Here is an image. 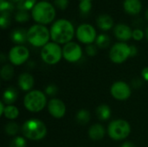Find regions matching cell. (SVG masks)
<instances>
[{"label":"cell","mask_w":148,"mask_h":147,"mask_svg":"<svg viewBox=\"0 0 148 147\" xmlns=\"http://www.w3.org/2000/svg\"><path fill=\"white\" fill-rule=\"evenodd\" d=\"M48 111L52 117L56 119H61L66 113V106L62 101L54 98L51 99L48 103Z\"/></svg>","instance_id":"obj_13"},{"label":"cell","mask_w":148,"mask_h":147,"mask_svg":"<svg viewBox=\"0 0 148 147\" xmlns=\"http://www.w3.org/2000/svg\"><path fill=\"white\" fill-rule=\"evenodd\" d=\"M96 115L100 120L106 121L111 116V108L106 104H101L96 108Z\"/></svg>","instance_id":"obj_21"},{"label":"cell","mask_w":148,"mask_h":147,"mask_svg":"<svg viewBox=\"0 0 148 147\" xmlns=\"http://www.w3.org/2000/svg\"><path fill=\"white\" fill-rule=\"evenodd\" d=\"M22 133L26 139L38 141L46 136L47 127L40 120L32 118L23 123L22 126Z\"/></svg>","instance_id":"obj_2"},{"label":"cell","mask_w":148,"mask_h":147,"mask_svg":"<svg viewBox=\"0 0 148 147\" xmlns=\"http://www.w3.org/2000/svg\"><path fill=\"white\" fill-rule=\"evenodd\" d=\"M28 42L35 47L45 46L50 38V31L42 24L32 25L27 32Z\"/></svg>","instance_id":"obj_4"},{"label":"cell","mask_w":148,"mask_h":147,"mask_svg":"<svg viewBox=\"0 0 148 147\" xmlns=\"http://www.w3.org/2000/svg\"><path fill=\"white\" fill-rule=\"evenodd\" d=\"M131 57V46L125 42H117L109 51L110 60L117 64H121Z\"/></svg>","instance_id":"obj_8"},{"label":"cell","mask_w":148,"mask_h":147,"mask_svg":"<svg viewBox=\"0 0 148 147\" xmlns=\"http://www.w3.org/2000/svg\"><path fill=\"white\" fill-rule=\"evenodd\" d=\"M42 61L48 65L58 63L62 57V49L56 42H48L41 50Z\"/></svg>","instance_id":"obj_7"},{"label":"cell","mask_w":148,"mask_h":147,"mask_svg":"<svg viewBox=\"0 0 148 147\" xmlns=\"http://www.w3.org/2000/svg\"><path fill=\"white\" fill-rule=\"evenodd\" d=\"M76 120L79 124L81 125H86L89 122L90 118H91V114L89 113L88 110L86 109H81L78 111V113H76Z\"/></svg>","instance_id":"obj_23"},{"label":"cell","mask_w":148,"mask_h":147,"mask_svg":"<svg viewBox=\"0 0 148 147\" xmlns=\"http://www.w3.org/2000/svg\"><path fill=\"white\" fill-rule=\"evenodd\" d=\"M137 52H138L137 48H136L134 45H132V46H131V57L135 56L136 54H137Z\"/></svg>","instance_id":"obj_38"},{"label":"cell","mask_w":148,"mask_h":147,"mask_svg":"<svg viewBox=\"0 0 148 147\" xmlns=\"http://www.w3.org/2000/svg\"><path fill=\"white\" fill-rule=\"evenodd\" d=\"M27 32H28V30H25L23 29H16L11 32L10 38L13 42H15L18 45H21V44L24 43L26 41H28Z\"/></svg>","instance_id":"obj_18"},{"label":"cell","mask_w":148,"mask_h":147,"mask_svg":"<svg viewBox=\"0 0 148 147\" xmlns=\"http://www.w3.org/2000/svg\"><path fill=\"white\" fill-rule=\"evenodd\" d=\"M18 93L14 88H8L3 94V101L6 105H12L17 99Z\"/></svg>","instance_id":"obj_20"},{"label":"cell","mask_w":148,"mask_h":147,"mask_svg":"<svg viewBox=\"0 0 148 147\" xmlns=\"http://www.w3.org/2000/svg\"><path fill=\"white\" fill-rule=\"evenodd\" d=\"M106 131L102 125L101 124H94L88 129V136L94 141L101 140L105 136Z\"/></svg>","instance_id":"obj_16"},{"label":"cell","mask_w":148,"mask_h":147,"mask_svg":"<svg viewBox=\"0 0 148 147\" xmlns=\"http://www.w3.org/2000/svg\"><path fill=\"white\" fill-rule=\"evenodd\" d=\"M86 52L89 56H95L97 53V47L93 44H88L86 47Z\"/></svg>","instance_id":"obj_34"},{"label":"cell","mask_w":148,"mask_h":147,"mask_svg":"<svg viewBox=\"0 0 148 147\" xmlns=\"http://www.w3.org/2000/svg\"><path fill=\"white\" fill-rule=\"evenodd\" d=\"M36 0H20L17 3V9L18 10H32L34 8V6L36 4Z\"/></svg>","instance_id":"obj_26"},{"label":"cell","mask_w":148,"mask_h":147,"mask_svg":"<svg viewBox=\"0 0 148 147\" xmlns=\"http://www.w3.org/2000/svg\"><path fill=\"white\" fill-rule=\"evenodd\" d=\"M62 56L69 62H76L82 56V49L78 43L69 42L62 48Z\"/></svg>","instance_id":"obj_11"},{"label":"cell","mask_w":148,"mask_h":147,"mask_svg":"<svg viewBox=\"0 0 148 147\" xmlns=\"http://www.w3.org/2000/svg\"><path fill=\"white\" fill-rule=\"evenodd\" d=\"M4 109H5V107H4V103H3V102L2 101V102H0V115H3V114Z\"/></svg>","instance_id":"obj_40"},{"label":"cell","mask_w":148,"mask_h":147,"mask_svg":"<svg viewBox=\"0 0 148 147\" xmlns=\"http://www.w3.org/2000/svg\"><path fill=\"white\" fill-rule=\"evenodd\" d=\"M3 115L8 120H15L19 115V110L16 107L13 105H7L5 107Z\"/></svg>","instance_id":"obj_22"},{"label":"cell","mask_w":148,"mask_h":147,"mask_svg":"<svg viewBox=\"0 0 148 147\" xmlns=\"http://www.w3.org/2000/svg\"><path fill=\"white\" fill-rule=\"evenodd\" d=\"M10 13L8 12H1L0 16V26L2 29H5L10 25Z\"/></svg>","instance_id":"obj_29"},{"label":"cell","mask_w":148,"mask_h":147,"mask_svg":"<svg viewBox=\"0 0 148 147\" xmlns=\"http://www.w3.org/2000/svg\"><path fill=\"white\" fill-rule=\"evenodd\" d=\"M108 133L114 140H123L131 133V126L125 120H115L109 123Z\"/></svg>","instance_id":"obj_6"},{"label":"cell","mask_w":148,"mask_h":147,"mask_svg":"<svg viewBox=\"0 0 148 147\" xmlns=\"http://www.w3.org/2000/svg\"><path fill=\"white\" fill-rule=\"evenodd\" d=\"M145 34L143 32V30H141L140 29H135L133 30V38L136 41H140L143 39Z\"/></svg>","instance_id":"obj_33"},{"label":"cell","mask_w":148,"mask_h":147,"mask_svg":"<svg viewBox=\"0 0 148 147\" xmlns=\"http://www.w3.org/2000/svg\"><path fill=\"white\" fill-rule=\"evenodd\" d=\"M110 93L112 96L117 101H127L132 94V90L129 85L125 81L114 82L111 88Z\"/></svg>","instance_id":"obj_12"},{"label":"cell","mask_w":148,"mask_h":147,"mask_svg":"<svg viewBox=\"0 0 148 147\" xmlns=\"http://www.w3.org/2000/svg\"><path fill=\"white\" fill-rule=\"evenodd\" d=\"M29 49L23 45L14 46L9 52V60L14 66H20L23 64L29 59Z\"/></svg>","instance_id":"obj_10"},{"label":"cell","mask_w":148,"mask_h":147,"mask_svg":"<svg viewBox=\"0 0 148 147\" xmlns=\"http://www.w3.org/2000/svg\"><path fill=\"white\" fill-rule=\"evenodd\" d=\"M23 105L28 111L38 113L47 105L46 95L40 90H31L24 96Z\"/></svg>","instance_id":"obj_5"},{"label":"cell","mask_w":148,"mask_h":147,"mask_svg":"<svg viewBox=\"0 0 148 147\" xmlns=\"http://www.w3.org/2000/svg\"><path fill=\"white\" fill-rule=\"evenodd\" d=\"M13 10V4L5 0H1L0 2V10L1 12H10Z\"/></svg>","instance_id":"obj_31"},{"label":"cell","mask_w":148,"mask_h":147,"mask_svg":"<svg viewBox=\"0 0 148 147\" xmlns=\"http://www.w3.org/2000/svg\"><path fill=\"white\" fill-rule=\"evenodd\" d=\"M114 36H116V38H118L119 40H121L122 42L128 41L133 37L132 29L128 25L124 24V23L117 24L114 27Z\"/></svg>","instance_id":"obj_14"},{"label":"cell","mask_w":148,"mask_h":147,"mask_svg":"<svg viewBox=\"0 0 148 147\" xmlns=\"http://www.w3.org/2000/svg\"><path fill=\"white\" fill-rule=\"evenodd\" d=\"M96 23H97V25L98 27L102 29V30H108L110 29L113 25H114V20L113 18L107 15V14H102V15H100L96 20Z\"/></svg>","instance_id":"obj_19"},{"label":"cell","mask_w":148,"mask_h":147,"mask_svg":"<svg viewBox=\"0 0 148 147\" xmlns=\"http://www.w3.org/2000/svg\"><path fill=\"white\" fill-rule=\"evenodd\" d=\"M10 147H27L26 139L23 137H15L10 143Z\"/></svg>","instance_id":"obj_28"},{"label":"cell","mask_w":148,"mask_h":147,"mask_svg":"<svg viewBox=\"0 0 148 147\" xmlns=\"http://www.w3.org/2000/svg\"><path fill=\"white\" fill-rule=\"evenodd\" d=\"M121 147H136V146L132 142H125L124 144H122Z\"/></svg>","instance_id":"obj_39"},{"label":"cell","mask_w":148,"mask_h":147,"mask_svg":"<svg viewBox=\"0 0 148 147\" xmlns=\"http://www.w3.org/2000/svg\"><path fill=\"white\" fill-rule=\"evenodd\" d=\"M145 15H146V17H147V19L148 20V9L147 10V11H146V14H145Z\"/></svg>","instance_id":"obj_42"},{"label":"cell","mask_w":148,"mask_h":147,"mask_svg":"<svg viewBox=\"0 0 148 147\" xmlns=\"http://www.w3.org/2000/svg\"><path fill=\"white\" fill-rule=\"evenodd\" d=\"M31 16L39 24H47L54 20L56 10L50 3L42 1L37 3L31 10Z\"/></svg>","instance_id":"obj_3"},{"label":"cell","mask_w":148,"mask_h":147,"mask_svg":"<svg viewBox=\"0 0 148 147\" xmlns=\"http://www.w3.org/2000/svg\"><path fill=\"white\" fill-rule=\"evenodd\" d=\"M91 7H92L91 1L83 0V1H81V3L79 4V8L81 10V11L83 13H88L91 10Z\"/></svg>","instance_id":"obj_32"},{"label":"cell","mask_w":148,"mask_h":147,"mask_svg":"<svg viewBox=\"0 0 148 147\" xmlns=\"http://www.w3.org/2000/svg\"><path fill=\"white\" fill-rule=\"evenodd\" d=\"M29 17V15L28 14V12L26 10H18L15 16L16 21L19 22V23H23V22L28 21Z\"/></svg>","instance_id":"obj_30"},{"label":"cell","mask_w":148,"mask_h":147,"mask_svg":"<svg viewBox=\"0 0 148 147\" xmlns=\"http://www.w3.org/2000/svg\"><path fill=\"white\" fill-rule=\"evenodd\" d=\"M50 38L54 42L66 44L69 42L75 35V29L71 22L67 19L56 20L50 28Z\"/></svg>","instance_id":"obj_1"},{"label":"cell","mask_w":148,"mask_h":147,"mask_svg":"<svg viewBox=\"0 0 148 147\" xmlns=\"http://www.w3.org/2000/svg\"><path fill=\"white\" fill-rule=\"evenodd\" d=\"M123 7L127 13L136 15L141 10L142 5L140 0H124Z\"/></svg>","instance_id":"obj_17"},{"label":"cell","mask_w":148,"mask_h":147,"mask_svg":"<svg viewBox=\"0 0 148 147\" xmlns=\"http://www.w3.org/2000/svg\"><path fill=\"white\" fill-rule=\"evenodd\" d=\"M81 1H83V0H81ZM87 1H91V0H87Z\"/></svg>","instance_id":"obj_44"},{"label":"cell","mask_w":148,"mask_h":147,"mask_svg":"<svg viewBox=\"0 0 148 147\" xmlns=\"http://www.w3.org/2000/svg\"><path fill=\"white\" fill-rule=\"evenodd\" d=\"M45 93L48 95H55L57 93V87L54 84H50L46 88Z\"/></svg>","instance_id":"obj_35"},{"label":"cell","mask_w":148,"mask_h":147,"mask_svg":"<svg viewBox=\"0 0 148 147\" xmlns=\"http://www.w3.org/2000/svg\"><path fill=\"white\" fill-rule=\"evenodd\" d=\"M10 1H11L12 3H18L20 0H10Z\"/></svg>","instance_id":"obj_43"},{"label":"cell","mask_w":148,"mask_h":147,"mask_svg":"<svg viewBox=\"0 0 148 147\" xmlns=\"http://www.w3.org/2000/svg\"><path fill=\"white\" fill-rule=\"evenodd\" d=\"M77 39L85 44H92L97 38L95 29L89 23H82L76 29Z\"/></svg>","instance_id":"obj_9"},{"label":"cell","mask_w":148,"mask_h":147,"mask_svg":"<svg viewBox=\"0 0 148 147\" xmlns=\"http://www.w3.org/2000/svg\"><path fill=\"white\" fill-rule=\"evenodd\" d=\"M141 76H142V78H143L145 81H148V67L144 68L142 69V71H141Z\"/></svg>","instance_id":"obj_37"},{"label":"cell","mask_w":148,"mask_h":147,"mask_svg":"<svg viewBox=\"0 0 148 147\" xmlns=\"http://www.w3.org/2000/svg\"><path fill=\"white\" fill-rule=\"evenodd\" d=\"M4 131L8 135L14 136V135L17 134L18 131H19V126L15 122H10L5 126Z\"/></svg>","instance_id":"obj_27"},{"label":"cell","mask_w":148,"mask_h":147,"mask_svg":"<svg viewBox=\"0 0 148 147\" xmlns=\"http://www.w3.org/2000/svg\"><path fill=\"white\" fill-rule=\"evenodd\" d=\"M95 43H96V46L101 49L108 48L110 44V38L106 34H101L97 36L95 40Z\"/></svg>","instance_id":"obj_25"},{"label":"cell","mask_w":148,"mask_h":147,"mask_svg":"<svg viewBox=\"0 0 148 147\" xmlns=\"http://www.w3.org/2000/svg\"><path fill=\"white\" fill-rule=\"evenodd\" d=\"M68 3H69L68 0H55L56 6L62 10H64L68 6Z\"/></svg>","instance_id":"obj_36"},{"label":"cell","mask_w":148,"mask_h":147,"mask_svg":"<svg viewBox=\"0 0 148 147\" xmlns=\"http://www.w3.org/2000/svg\"><path fill=\"white\" fill-rule=\"evenodd\" d=\"M146 37H147V39L148 41V27L147 28V29H146Z\"/></svg>","instance_id":"obj_41"},{"label":"cell","mask_w":148,"mask_h":147,"mask_svg":"<svg viewBox=\"0 0 148 147\" xmlns=\"http://www.w3.org/2000/svg\"><path fill=\"white\" fill-rule=\"evenodd\" d=\"M1 77L4 81H9L13 77L14 75V68L10 64H5L1 68Z\"/></svg>","instance_id":"obj_24"},{"label":"cell","mask_w":148,"mask_h":147,"mask_svg":"<svg viewBox=\"0 0 148 147\" xmlns=\"http://www.w3.org/2000/svg\"><path fill=\"white\" fill-rule=\"evenodd\" d=\"M18 86L23 91H30L34 87V77L29 73H23L18 77Z\"/></svg>","instance_id":"obj_15"}]
</instances>
